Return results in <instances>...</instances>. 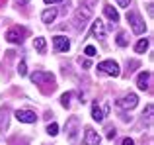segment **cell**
Listing matches in <instances>:
<instances>
[{
  "label": "cell",
  "instance_id": "cell-17",
  "mask_svg": "<svg viewBox=\"0 0 154 145\" xmlns=\"http://www.w3.org/2000/svg\"><path fill=\"white\" fill-rule=\"evenodd\" d=\"M146 49H148V39L143 37V39H140V41L135 45V51H137V53H144Z\"/></svg>",
  "mask_w": 154,
  "mask_h": 145
},
{
  "label": "cell",
  "instance_id": "cell-7",
  "mask_svg": "<svg viewBox=\"0 0 154 145\" xmlns=\"http://www.w3.org/2000/svg\"><path fill=\"white\" fill-rule=\"evenodd\" d=\"M98 72L102 75H109V76H119V65L115 61H102L98 65Z\"/></svg>",
  "mask_w": 154,
  "mask_h": 145
},
{
  "label": "cell",
  "instance_id": "cell-9",
  "mask_svg": "<svg viewBox=\"0 0 154 145\" xmlns=\"http://www.w3.org/2000/svg\"><path fill=\"white\" fill-rule=\"evenodd\" d=\"M53 47H55L57 53H66L70 49V41H68L64 35H55L53 37Z\"/></svg>",
  "mask_w": 154,
  "mask_h": 145
},
{
  "label": "cell",
  "instance_id": "cell-27",
  "mask_svg": "<svg viewBox=\"0 0 154 145\" xmlns=\"http://www.w3.org/2000/svg\"><path fill=\"white\" fill-rule=\"evenodd\" d=\"M121 145H135V141H133L131 137H125V139H123V143H121Z\"/></svg>",
  "mask_w": 154,
  "mask_h": 145
},
{
  "label": "cell",
  "instance_id": "cell-16",
  "mask_svg": "<svg viewBox=\"0 0 154 145\" xmlns=\"http://www.w3.org/2000/svg\"><path fill=\"white\" fill-rule=\"evenodd\" d=\"M8 114H10V110L4 106L2 110H0V131H4L8 127Z\"/></svg>",
  "mask_w": 154,
  "mask_h": 145
},
{
  "label": "cell",
  "instance_id": "cell-21",
  "mask_svg": "<svg viewBox=\"0 0 154 145\" xmlns=\"http://www.w3.org/2000/svg\"><path fill=\"white\" fill-rule=\"evenodd\" d=\"M152 112H154V106H152V104H148L146 110H144V114H143V116H146L148 124H152Z\"/></svg>",
  "mask_w": 154,
  "mask_h": 145
},
{
  "label": "cell",
  "instance_id": "cell-14",
  "mask_svg": "<svg viewBox=\"0 0 154 145\" xmlns=\"http://www.w3.org/2000/svg\"><path fill=\"white\" fill-rule=\"evenodd\" d=\"M103 14L107 16V18L111 20L113 24H115V22H119V14H117V10H115L113 6H109V4H105V6H103Z\"/></svg>",
  "mask_w": 154,
  "mask_h": 145
},
{
  "label": "cell",
  "instance_id": "cell-31",
  "mask_svg": "<svg viewBox=\"0 0 154 145\" xmlns=\"http://www.w3.org/2000/svg\"><path fill=\"white\" fill-rule=\"evenodd\" d=\"M4 4H6V0H0V6H4Z\"/></svg>",
  "mask_w": 154,
  "mask_h": 145
},
{
  "label": "cell",
  "instance_id": "cell-22",
  "mask_svg": "<svg viewBox=\"0 0 154 145\" xmlns=\"http://www.w3.org/2000/svg\"><path fill=\"white\" fill-rule=\"evenodd\" d=\"M47 134H49V135H57V134H59V126H57L55 122L49 124V126H47Z\"/></svg>",
  "mask_w": 154,
  "mask_h": 145
},
{
  "label": "cell",
  "instance_id": "cell-18",
  "mask_svg": "<svg viewBox=\"0 0 154 145\" xmlns=\"http://www.w3.org/2000/svg\"><path fill=\"white\" fill-rule=\"evenodd\" d=\"M45 47H47L45 39L43 37H35V49H37L39 53H45Z\"/></svg>",
  "mask_w": 154,
  "mask_h": 145
},
{
  "label": "cell",
  "instance_id": "cell-11",
  "mask_svg": "<svg viewBox=\"0 0 154 145\" xmlns=\"http://www.w3.org/2000/svg\"><path fill=\"white\" fill-rule=\"evenodd\" d=\"M150 79H152V72L150 71L140 72L139 79H137V86H139L140 90H148V88H150Z\"/></svg>",
  "mask_w": 154,
  "mask_h": 145
},
{
  "label": "cell",
  "instance_id": "cell-13",
  "mask_svg": "<svg viewBox=\"0 0 154 145\" xmlns=\"http://www.w3.org/2000/svg\"><path fill=\"white\" fill-rule=\"evenodd\" d=\"M90 35H92V37H98V39H105V26H103L102 20H96V22H94Z\"/></svg>",
  "mask_w": 154,
  "mask_h": 145
},
{
  "label": "cell",
  "instance_id": "cell-8",
  "mask_svg": "<svg viewBox=\"0 0 154 145\" xmlns=\"http://www.w3.org/2000/svg\"><path fill=\"white\" fill-rule=\"evenodd\" d=\"M137 104H139L137 94H127V96H123L121 100H117V108H121V110H133Z\"/></svg>",
  "mask_w": 154,
  "mask_h": 145
},
{
  "label": "cell",
  "instance_id": "cell-20",
  "mask_svg": "<svg viewBox=\"0 0 154 145\" xmlns=\"http://www.w3.org/2000/svg\"><path fill=\"white\" fill-rule=\"evenodd\" d=\"M129 43V39H127V35L123 34V31H119V34H117V45L119 47H125Z\"/></svg>",
  "mask_w": 154,
  "mask_h": 145
},
{
  "label": "cell",
  "instance_id": "cell-23",
  "mask_svg": "<svg viewBox=\"0 0 154 145\" xmlns=\"http://www.w3.org/2000/svg\"><path fill=\"white\" fill-rule=\"evenodd\" d=\"M18 72H20V76H26V75H27V65H26V61H22V63H20Z\"/></svg>",
  "mask_w": 154,
  "mask_h": 145
},
{
  "label": "cell",
  "instance_id": "cell-10",
  "mask_svg": "<svg viewBox=\"0 0 154 145\" xmlns=\"http://www.w3.org/2000/svg\"><path fill=\"white\" fill-rule=\"evenodd\" d=\"M16 118H18V122H23V124H35L37 122V116L31 110H18L16 112Z\"/></svg>",
  "mask_w": 154,
  "mask_h": 145
},
{
  "label": "cell",
  "instance_id": "cell-24",
  "mask_svg": "<svg viewBox=\"0 0 154 145\" xmlns=\"http://www.w3.org/2000/svg\"><path fill=\"white\" fill-rule=\"evenodd\" d=\"M84 53H86V55H88V57H94V55H96V47H92V45H88V47H86V49H84Z\"/></svg>",
  "mask_w": 154,
  "mask_h": 145
},
{
  "label": "cell",
  "instance_id": "cell-15",
  "mask_svg": "<svg viewBox=\"0 0 154 145\" xmlns=\"http://www.w3.org/2000/svg\"><path fill=\"white\" fill-rule=\"evenodd\" d=\"M55 18H57V10H55V8H47V10L41 14V20H43L45 24H51Z\"/></svg>",
  "mask_w": 154,
  "mask_h": 145
},
{
  "label": "cell",
  "instance_id": "cell-5",
  "mask_svg": "<svg viewBox=\"0 0 154 145\" xmlns=\"http://www.w3.org/2000/svg\"><path fill=\"white\" fill-rule=\"evenodd\" d=\"M78 126H80V120L76 116H70L66 122V135L72 145H76V141H78Z\"/></svg>",
  "mask_w": 154,
  "mask_h": 145
},
{
  "label": "cell",
  "instance_id": "cell-30",
  "mask_svg": "<svg viewBox=\"0 0 154 145\" xmlns=\"http://www.w3.org/2000/svg\"><path fill=\"white\" fill-rule=\"evenodd\" d=\"M57 2H64V0H45V4H57Z\"/></svg>",
  "mask_w": 154,
  "mask_h": 145
},
{
  "label": "cell",
  "instance_id": "cell-26",
  "mask_svg": "<svg viewBox=\"0 0 154 145\" xmlns=\"http://www.w3.org/2000/svg\"><path fill=\"white\" fill-rule=\"evenodd\" d=\"M119 6H123V8H129V4H131V0H115Z\"/></svg>",
  "mask_w": 154,
  "mask_h": 145
},
{
  "label": "cell",
  "instance_id": "cell-29",
  "mask_svg": "<svg viewBox=\"0 0 154 145\" xmlns=\"http://www.w3.org/2000/svg\"><path fill=\"white\" fill-rule=\"evenodd\" d=\"M82 67H84V69H90L92 63H90V61H82Z\"/></svg>",
  "mask_w": 154,
  "mask_h": 145
},
{
  "label": "cell",
  "instance_id": "cell-28",
  "mask_svg": "<svg viewBox=\"0 0 154 145\" xmlns=\"http://www.w3.org/2000/svg\"><path fill=\"white\" fill-rule=\"evenodd\" d=\"M16 4L18 6H27V0H16Z\"/></svg>",
  "mask_w": 154,
  "mask_h": 145
},
{
  "label": "cell",
  "instance_id": "cell-3",
  "mask_svg": "<svg viewBox=\"0 0 154 145\" xmlns=\"http://www.w3.org/2000/svg\"><path fill=\"white\" fill-rule=\"evenodd\" d=\"M90 18H92V10L88 6L78 8V10H76V14H74V26L78 27V30H84Z\"/></svg>",
  "mask_w": 154,
  "mask_h": 145
},
{
  "label": "cell",
  "instance_id": "cell-1",
  "mask_svg": "<svg viewBox=\"0 0 154 145\" xmlns=\"http://www.w3.org/2000/svg\"><path fill=\"white\" fill-rule=\"evenodd\" d=\"M31 82L39 84V88H41L43 94H49V92H53L57 88L55 76H53L51 72H45V71H35L33 75H31Z\"/></svg>",
  "mask_w": 154,
  "mask_h": 145
},
{
  "label": "cell",
  "instance_id": "cell-25",
  "mask_svg": "<svg viewBox=\"0 0 154 145\" xmlns=\"http://www.w3.org/2000/svg\"><path fill=\"white\" fill-rule=\"evenodd\" d=\"M115 135H117L115 127H111V126H109V127H107V139H113V137H115Z\"/></svg>",
  "mask_w": 154,
  "mask_h": 145
},
{
  "label": "cell",
  "instance_id": "cell-6",
  "mask_svg": "<svg viewBox=\"0 0 154 145\" xmlns=\"http://www.w3.org/2000/svg\"><path fill=\"white\" fill-rule=\"evenodd\" d=\"M127 22L131 24L133 31H135L137 35L144 34V30H146V26H144V22L140 20V16L137 14V12H127Z\"/></svg>",
  "mask_w": 154,
  "mask_h": 145
},
{
  "label": "cell",
  "instance_id": "cell-4",
  "mask_svg": "<svg viewBox=\"0 0 154 145\" xmlns=\"http://www.w3.org/2000/svg\"><path fill=\"white\" fill-rule=\"evenodd\" d=\"M105 116H109V104L107 102L100 104L98 100H94V102H92V118H94L96 122H103Z\"/></svg>",
  "mask_w": 154,
  "mask_h": 145
},
{
  "label": "cell",
  "instance_id": "cell-2",
  "mask_svg": "<svg viewBox=\"0 0 154 145\" xmlns=\"http://www.w3.org/2000/svg\"><path fill=\"white\" fill-rule=\"evenodd\" d=\"M27 34H29V31H27L26 27L14 26V27H10V30H8V34H6V39H8L10 43H23V39L27 37Z\"/></svg>",
  "mask_w": 154,
  "mask_h": 145
},
{
  "label": "cell",
  "instance_id": "cell-19",
  "mask_svg": "<svg viewBox=\"0 0 154 145\" xmlns=\"http://www.w3.org/2000/svg\"><path fill=\"white\" fill-rule=\"evenodd\" d=\"M70 98H72V92H64L63 96H60V104H63L64 108L70 106Z\"/></svg>",
  "mask_w": 154,
  "mask_h": 145
},
{
  "label": "cell",
  "instance_id": "cell-12",
  "mask_svg": "<svg viewBox=\"0 0 154 145\" xmlns=\"http://www.w3.org/2000/svg\"><path fill=\"white\" fill-rule=\"evenodd\" d=\"M102 137L98 135V131H94L92 127H86V134H84V143L86 145H100Z\"/></svg>",
  "mask_w": 154,
  "mask_h": 145
}]
</instances>
